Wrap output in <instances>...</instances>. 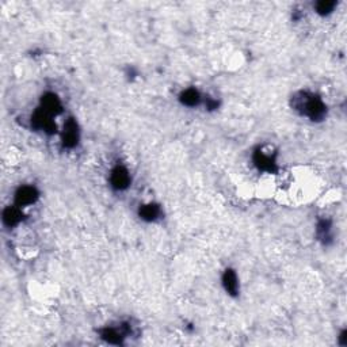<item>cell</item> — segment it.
I'll return each mask as SVG.
<instances>
[{"label": "cell", "instance_id": "1", "mask_svg": "<svg viewBox=\"0 0 347 347\" xmlns=\"http://www.w3.org/2000/svg\"><path fill=\"white\" fill-rule=\"evenodd\" d=\"M294 107L301 110L312 121L323 120L326 116V106L320 98L309 95V94H300L297 98H294Z\"/></svg>", "mask_w": 347, "mask_h": 347}, {"label": "cell", "instance_id": "2", "mask_svg": "<svg viewBox=\"0 0 347 347\" xmlns=\"http://www.w3.org/2000/svg\"><path fill=\"white\" fill-rule=\"evenodd\" d=\"M255 166L259 170L266 171V172H275L277 171V162H275V155L271 154L270 150L258 149L254 155Z\"/></svg>", "mask_w": 347, "mask_h": 347}, {"label": "cell", "instance_id": "3", "mask_svg": "<svg viewBox=\"0 0 347 347\" xmlns=\"http://www.w3.org/2000/svg\"><path fill=\"white\" fill-rule=\"evenodd\" d=\"M31 125L35 127V129H39V131L47 132V133H53L56 132V125L52 121V116H49L48 113H45L44 110H37L34 113V116L31 118Z\"/></svg>", "mask_w": 347, "mask_h": 347}, {"label": "cell", "instance_id": "4", "mask_svg": "<svg viewBox=\"0 0 347 347\" xmlns=\"http://www.w3.org/2000/svg\"><path fill=\"white\" fill-rule=\"evenodd\" d=\"M79 141V129L77 124L74 120H70L64 126V133H62V144L67 148L76 147Z\"/></svg>", "mask_w": 347, "mask_h": 347}, {"label": "cell", "instance_id": "5", "mask_svg": "<svg viewBox=\"0 0 347 347\" xmlns=\"http://www.w3.org/2000/svg\"><path fill=\"white\" fill-rule=\"evenodd\" d=\"M38 198V191L33 186H24L16 191L15 200L16 204L19 206H26V205L34 204Z\"/></svg>", "mask_w": 347, "mask_h": 347}, {"label": "cell", "instance_id": "6", "mask_svg": "<svg viewBox=\"0 0 347 347\" xmlns=\"http://www.w3.org/2000/svg\"><path fill=\"white\" fill-rule=\"evenodd\" d=\"M112 186L117 190L126 189L131 183V175L124 167H116L112 172Z\"/></svg>", "mask_w": 347, "mask_h": 347}, {"label": "cell", "instance_id": "7", "mask_svg": "<svg viewBox=\"0 0 347 347\" xmlns=\"http://www.w3.org/2000/svg\"><path fill=\"white\" fill-rule=\"evenodd\" d=\"M41 110L48 113L49 116H56L58 113H61V103L54 94H47L45 97H42Z\"/></svg>", "mask_w": 347, "mask_h": 347}, {"label": "cell", "instance_id": "8", "mask_svg": "<svg viewBox=\"0 0 347 347\" xmlns=\"http://www.w3.org/2000/svg\"><path fill=\"white\" fill-rule=\"evenodd\" d=\"M223 284L224 288L227 290L228 293L232 294V296H236L237 294V289H239V282H237V275L233 270H227L224 273L223 277Z\"/></svg>", "mask_w": 347, "mask_h": 347}, {"label": "cell", "instance_id": "9", "mask_svg": "<svg viewBox=\"0 0 347 347\" xmlns=\"http://www.w3.org/2000/svg\"><path fill=\"white\" fill-rule=\"evenodd\" d=\"M22 213L15 206H10V208L4 209L3 212V221L8 227H14L16 224H19L22 221Z\"/></svg>", "mask_w": 347, "mask_h": 347}, {"label": "cell", "instance_id": "10", "mask_svg": "<svg viewBox=\"0 0 347 347\" xmlns=\"http://www.w3.org/2000/svg\"><path fill=\"white\" fill-rule=\"evenodd\" d=\"M160 214V208L155 204L144 205L140 208V217L145 221H154L156 220Z\"/></svg>", "mask_w": 347, "mask_h": 347}, {"label": "cell", "instance_id": "11", "mask_svg": "<svg viewBox=\"0 0 347 347\" xmlns=\"http://www.w3.org/2000/svg\"><path fill=\"white\" fill-rule=\"evenodd\" d=\"M102 338L106 339L110 343H121L122 338H124V332L118 331L116 328H104L102 331Z\"/></svg>", "mask_w": 347, "mask_h": 347}, {"label": "cell", "instance_id": "12", "mask_svg": "<svg viewBox=\"0 0 347 347\" xmlns=\"http://www.w3.org/2000/svg\"><path fill=\"white\" fill-rule=\"evenodd\" d=\"M181 100L182 103L186 104V106L193 107V106H197V104L200 103V94H198V91H196V90L193 89L186 90L185 93L182 94Z\"/></svg>", "mask_w": 347, "mask_h": 347}, {"label": "cell", "instance_id": "13", "mask_svg": "<svg viewBox=\"0 0 347 347\" xmlns=\"http://www.w3.org/2000/svg\"><path fill=\"white\" fill-rule=\"evenodd\" d=\"M317 235L321 240H328L331 237V224L328 220H321L317 224Z\"/></svg>", "mask_w": 347, "mask_h": 347}, {"label": "cell", "instance_id": "14", "mask_svg": "<svg viewBox=\"0 0 347 347\" xmlns=\"http://www.w3.org/2000/svg\"><path fill=\"white\" fill-rule=\"evenodd\" d=\"M336 3L335 2H328V0H323V2H319L316 3V11L321 15H326L328 12H331L334 8H335Z\"/></svg>", "mask_w": 347, "mask_h": 347}]
</instances>
